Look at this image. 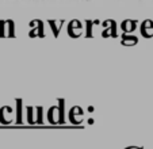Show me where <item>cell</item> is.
Returning <instances> with one entry per match:
<instances>
[{
    "label": "cell",
    "mask_w": 153,
    "mask_h": 149,
    "mask_svg": "<svg viewBox=\"0 0 153 149\" xmlns=\"http://www.w3.org/2000/svg\"><path fill=\"white\" fill-rule=\"evenodd\" d=\"M57 103L52 106L46 112L48 122L50 125H64L65 123V99L60 98L57 99Z\"/></svg>",
    "instance_id": "1"
},
{
    "label": "cell",
    "mask_w": 153,
    "mask_h": 149,
    "mask_svg": "<svg viewBox=\"0 0 153 149\" xmlns=\"http://www.w3.org/2000/svg\"><path fill=\"white\" fill-rule=\"evenodd\" d=\"M27 123L29 125H43V107L42 106H27Z\"/></svg>",
    "instance_id": "2"
},
{
    "label": "cell",
    "mask_w": 153,
    "mask_h": 149,
    "mask_svg": "<svg viewBox=\"0 0 153 149\" xmlns=\"http://www.w3.org/2000/svg\"><path fill=\"white\" fill-rule=\"evenodd\" d=\"M15 23L14 20H0V38H15Z\"/></svg>",
    "instance_id": "3"
},
{
    "label": "cell",
    "mask_w": 153,
    "mask_h": 149,
    "mask_svg": "<svg viewBox=\"0 0 153 149\" xmlns=\"http://www.w3.org/2000/svg\"><path fill=\"white\" fill-rule=\"evenodd\" d=\"M102 25H103V31H102V37L103 38H117L118 37L115 20H113V19L104 20Z\"/></svg>",
    "instance_id": "4"
},
{
    "label": "cell",
    "mask_w": 153,
    "mask_h": 149,
    "mask_svg": "<svg viewBox=\"0 0 153 149\" xmlns=\"http://www.w3.org/2000/svg\"><path fill=\"white\" fill-rule=\"evenodd\" d=\"M68 35H69L71 38H79L83 35L84 33V27H83V23L80 22V20L77 19H73L71 20L69 23H68Z\"/></svg>",
    "instance_id": "5"
},
{
    "label": "cell",
    "mask_w": 153,
    "mask_h": 149,
    "mask_svg": "<svg viewBox=\"0 0 153 149\" xmlns=\"http://www.w3.org/2000/svg\"><path fill=\"white\" fill-rule=\"evenodd\" d=\"M68 118L72 125H81L84 121V110L80 106H73L68 112Z\"/></svg>",
    "instance_id": "6"
},
{
    "label": "cell",
    "mask_w": 153,
    "mask_h": 149,
    "mask_svg": "<svg viewBox=\"0 0 153 149\" xmlns=\"http://www.w3.org/2000/svg\"><path fill=\"white\" fill-rule=\"evenodd\" d=\"M30 27H31V31L29 33L30 38H43L45 37V31H43V22L39 19H35L30 22Z\"/></svg>",
    "instance_id": "7"
},
{
    "label": "cell",
    "mask_w": 153,
    "mask_h": 149,
    "mask_svg": "<svg viewBox=\"0 0 153 149\" xmlns=\"http://www.w3.org/2000/svg\"><path fill=\"white\" fill-rule=\"evenodd\" d=\"M12 107L11 106H3L0 109V123L1 125H11L12 122H15L12 118Z\"/></svg>",
    "instance_id": "8"
},
{
    "label": "cell",
    "mask_w": 153,
    "mask_h": 149,
    "mask_svg": "<svg viewBox=\"0 0 153 149\" xmlns=\"http://www.w3.org/2000/svg\"><path fill=\"white\" fill-rule=\"evenodd\" d=\"M141 35L144 38H152L153 37V20L150 19H145L144 22L141 23Z\"/></svg>",
    "instance_id": "9"
},
{
    "label": "cell",
    "mask_w": 153,
    "mask_h": 149,
    "mask_svg": "<svg viewBox=\"0 0 153 149\" xmlns=\"http://www.w3.org/2000/svg\"><path fill=\"white\" fill-rule=\"evenodd\" d=\"M137 25H138V22L136 19H126L121 23V30L125 34H130L137 29Z\"/></svg>",
    "instance_id": "10"
},
{
    "label": "cell",
    "mask_w": 153,
    "mask_h": 149,
    "mask_svg": "<svg viewBox=\"0 0 153 149\" xmlns=\"http://www.w3.org/2000/svg\"><path fill=\"white\" fill-rule=\"evenodd\" d=\"M48 23H49L50 29H52L53 35L57 38L58 35H60V31H61V29H62V26H64V23H65V20H64V19H61V20L50 19V20H48Z\"/></svg>",
    "instance_id": "11"
},
{
    "label": "cell",
    "mask_w": 153,
    "mask_h": 149,
    "mask_svg": "<svg viewBox=\"0 0 153 149\" xmlns=\"http://www.w3.org/2000/svg\"><path fill=\"white\" fill-rule=\"evenodd\" d=\"M99 20L98 19H95V20H92V19H87L85 20V37L87 38H94L95 37V33H94V27L95 26H99Z\"/></svg>",
    "instance_id": "12"
},
{
    "label": "cell",
    "mask_w": 153,
    "mask_h": 149,
    "mask_svg": "<svg viewBox=\"0 0 153 149\" xmlns=\"http://www.w3.org/2000/svg\"><path fill=\"white\" fill-rule=\"evenodd\" d=\"M121 43L123 46H134V45L138 43V38H137L136 35H133V34H125V33H122Z\"/></svg>",
    "instance_id": "13"
},
{
    "label": "cell",
    "mask_w": 153,
    "mask_h": 149,
    "mask_svg": "<svg viewBox=\"0 0 153 149\" xmlns=\"http://www.w3.org/2000/svg\"><path fill=\"white\" fill-rule=\"evenodd\" d=\"M16 103V115H15V123L16 125H22L23 123V119H22V114H23V101L22 99H16L15 101Z\"/></svg>",
    "instance_id": "14"
},
{
    "label": "cell",
    "mask_w": 153,
    "mask_h": 149,
    "mask_svg": "<svg viewBox=\"0 0 153 149\" xmlns=\"http://www.w3.org/2000/svg\"><path fill=\"white\" fill-rule=\"evenodd\" d=\"M125 149H144V148H140V146H127Z\"/></svg>",
    "instance_id": "15"
},
{
    "label": "cell",
    "mask_w": 153,
    "mask_h": 149,
    "mask_svg": "<svg viewBox=\"0 0 153 149\" xmlns=\"http://www.w3.org/2000/svg\"><path fill=\"white\" fill-rule=\"evenodd\" d=\"M88 111L92 112V111H94V107H92V106H90V107H88Z\"/></svg>",
    "instance_id": "16"
},
{
    "label": "cell",
    "mask_w": 153,
    "mask_h": 149,
    "mask_svg": "<svg viewBox=\"0 0 153 149\" xmlns=\"http://www.w3.org/2000/svg\"><path fill=\"white\" fill-rule=\"evenodd\" d=\"M88 123H90V125H92V123H94V119H92V118H90V119H88Z\"/></svg>",
    "instance_id": "17"
}]
</instances>
